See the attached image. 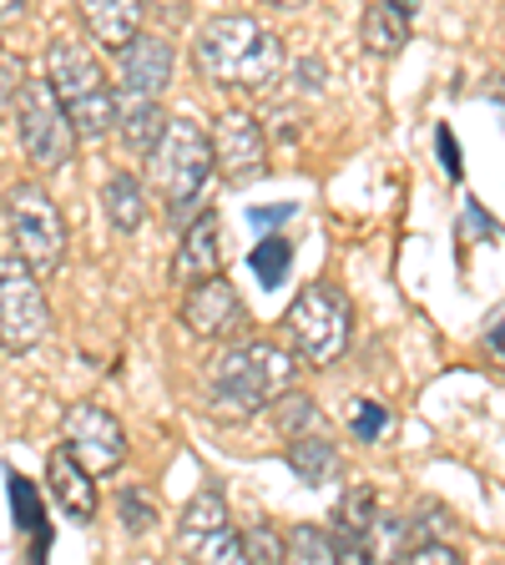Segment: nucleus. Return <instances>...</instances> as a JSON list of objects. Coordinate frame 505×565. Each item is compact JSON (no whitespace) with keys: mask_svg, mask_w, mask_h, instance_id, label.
I'll return each mask as SVG.
<instances>
[{"mask_svg":"<svg viewBox=\"0 0 505 565\" xmlns=\"http://www.w3.org/2000/svg\"><path fill=\"white\" fill-rule=\"evenodd\" d=\"M192 61L212 86L228 92H263L283 76V41L263 21L233 11V15H212L192 41Z\"/></svg>","mask_w":505,"mask_h":565,"instance_id":"nucleus-1","label":"nucleus"},{"mask_svg":"<svg viewBox=\"0 0 505 565\" xmlns=\"http://www.w3.org/2000/svg\"><path fill=\"white\" fill-rule=\"evenodd\" d=\"M294 384V359L278 343H228L208 369L202 409L218 424H243Z\"/></svg>","mask_w":505,"mask_h":565,"instance_id":"nucleus-2","label":"nucleus"},{"mask_svg":"<svg viewBox=\"0 0 505 565\" xmlns=\"http://www.w3.org/2000/svg\"><path fill=\"white\" fill-rule=\"evenodd\" d=\"M46 76L56 86L61 106H66L71 127L82 137H106L122 117V102L112 92V76L102 71L96 51L86 46L82 35H56L46 51Z\"/></svg>","mask_w":505,"mask_h":565,"instance_id":"nucleus-3","label":"nucleus"},{"mask_svg":"<svg viewBox=\"0 0 505 565\" xmlns=\"http://www.w3.org/2000/svg\"><path fill=\"white\" fill-rule=\"evenodd\" d=\"M218 172V152H212V131H202L198 121L172 117L157 137V147L147 152V188L162 198V207L172 217L198 212L208 177Z\"/></svg>","mask_w":505,"mask_h":565,"instance_id":"nucleus-4","label":"nucleus"},{"mask_svg":"<svg viewBox=\"0 0 505 565\" xmlns=\"http://www.w3.org/2000/svg\"><path fill=\"white\" fill-rule=\"evenodd\" d=\"M283 333H288V343H294V353L304 364L329 369L349 349L354 303L334 282H308L304 294L288 303V313H283Z\"/></svg>","mask_w":505,"mask_h":565,"instance_id":"nucleus-5","label":"nucleus"},{"mask_svg":"<svg viewBox=\"0 0 505 565\" xmlns=\"http://www.w3.org/2000/svg\"><path fill=\"white\" fill-rule=\"evenodd\" d=\"M11 117H15L21 152H25V162H31L35 172H61V167L71 162L82 131L71 127V117H66V106H61L56 86H51V76H31V82L21 86Z\"/></svg>","mask_w":505,"mask_h":565,"instance_id":"nucleus-6","label":"nucleus"},{"mask_svg":"<svg viewBox=\"0 0 505 565\" xmlns=\"http://www.w3.org/2000/svg\"><path fill=\"white\" fill-rule=\"evenodd\" d=\"M6 227H11L15 253L35 268V278H51L61 268V258H66V217L46 198V188L15 182L6 192Z\"/></svg>","mask_w":505,"mask_h":565,"instance_id":"nucleus-7","label":"nucleus"},{"mask_svg":"<svg viewBox=\"0 0 505 565\" xmlns=\"http://www.w3.org/2000/svg\"><path fill=\"white\" fill-rule=\"evenodd\" d=\"M46 333H51V303H46V294H41L35 268L21 253H15V258H0V349L31 353Z\"/></svg>","mask_w":505,"mask_h":565,"instance_id":"nucleus-8","label":"nucleus"},{"mask_svg":"<svg viewBox=\"0 0 505 565\" xmlns=\"http://www.w3.org/2000/svg\"><path fill=\"white\" fill-rule=\"evenodd\" d=\"M61 445L102 480V475L122 470V459H127V429H122V419L112 409H102V404H92V399H76L61 414Z\"/></svg>","mask_w":505,"mask_h":565,"instance_id":"nucleus-9","label":"nucleus"},{"mask_svg":"<svg viewBox=\"0 0 505 565\" xmlns=\"http://www.w3.org/2000/svg\"><path fill=\"white\" fill-rule=\"evenodd\" d=\"M177 318H182V329L192 333V339L202 343H228L243 333L248 323V308L243 298H238V288L228 278H198L188 282V294H182V308H177Z\"/></svg>","mask_w":505,"mask_h":565,"instance_id":"nucleus-10","label":"nucleus"},{"mask_svg":"<svg viewBox=\"0 0 505 565\" xmlns=\"http://www.w3.org/2000/svg\"><path fill=\"white\" fill-rule=\"evenodd\" d=\"M212 152H218V177L243 188L269 172V137H263L259 117L248 111H223L212 121Z\"/></svg>","mask_w":505,"mask_h":565,"instance_id":"nucleus-11","label":"nucleus"},{"mask_svg":"<svg viewBox=\"0 0 505 565\" xmlns=\"http://www.w3.org/2000/svg\"><path fill=\"white\" fill-rule=\"evenodd\" d=\"M117 66H122V86L127 96H162L172 86V41L167 35H147L137 31L127 46L117 51Z\"/></svg>","mask_w":505,"mask_h":565,"instance_id":"nucleus-12","label":"nucleus"},{"mask_svg":"<svg viewBox=\"0 0 505 565\" xmlns=\"http://www.w3.org/2000/svg\"><path fill=\"white\" fill-rule=\"evenodd\" d=\"M212 273H223V223H218V212H198L177 243V258H172V282L177 288H188L198 278H212Z\"/></svg>","mask_w":505,"mask_h":565,"instance_id":"nucleus-13","label":"nucleus"},{"mask_svg":"<svg viewBox=\"0 0 505 565\" xmlns=\"http://www.w3.org/2000/svg\"><path fill=\"white\" fill-rule=\"evenodd\" d=\"M46 490L56 494V505L71 520H92L96 515V475L66 445H56L46 455Z\"/></svg>","mask_w":505,"mask_h":565,"instance_id":"nucleus-14","label":"nucleus"},{"mask_svg":"<svg viewBox=\"0 0 505 565\" xmlns=\"http://www.w3.org/2000/svg\"><path fill=\"white\" fill-rule=\"evenodd\" d=\"M76 11H82V25H86V35H92L96 46L122 51L131 35L141 31L147 0H76Z\"/></svg>","mask_w":505,"mask_h":565,"instance_id":"nucleus-15","label":"nucleus"},{"mask_svg":"<svg viewBox=\"0 0 505 565\" xmlns=\"http://www.w3.org/2000/svg\"><path fill=\"white\" fill-rule=\"evenodd\" d=\"M228 525H233V520H228L223 490H218V484H208V490H198L188 505H182V520H177V545L198 555L202 545H208L212 535H223Z\"/></svg>","mask_w":505,"mask_h":565,"instance_id":"nucleus-16","label":"nucleus"},{"mask_svg":"<svg viewBox=\"0 0 505 565\" xmlns=\"http://www.w3.org/2000/svg\"><path fill=\"white\" fill-rule=\"evenodd\" d=\"M404 41H410V11H404L400 0L365 6V15H359V46L369 56H394V51H404Z\"/></svg>","mask_w":505,"mask_h":565,"instance_id":"nucleus-17","label":"nucleus"},{"mask_svg":"<svg viewBox=\"0 0 505 565\" xmlns=\"http://www.w3.org/2000/svg\"><path fill=\"white\" fill-rule=\"evenodd\" d=\"M283 459H288V470H294L304 484H324L344 470L339 449H334V439L324 435V429H304V435H294L288 445H283Z\"/></svg>","mask_w":505,"mask_h":565,"instance_id":"nucleus-18","label":"nucleus"},{"mask_svg":"<svg viewBox=\"0 0 505 565\" xmlns=\"http://www.w3.org/2000/svg\"><path fill=\"white\" fill-rule=\"evenodd\" d=\"M102 212H106V223L117 227V233H137L141 217H147V188H141V177H131V172L106 177Z\"/></svg>","mask_w":505,"mask_h":565,"instance_id":"nucleus-19","label":"nucleus"},{"mask_svg":"<svg viewBox=\"0 0 505 565\" xmlns=\"http://www.w3.org/2000/svg\"><path fill=\"white\" fill-rule=\"evenodd\" d=\"M117 127H122V141H127V152H131V157H147V152L157 147V137H162L167 117L152 106V96H131V106H122Z\"/></svg>","mask_w":505,"mask_h":565,"instance_id":"nucleus-20","label":"nucleus"},{"mask_svg":"<svg viewBox=\"0 0 505 565\" xmlns=\"http://www.w3.org/2000/svg\"><path fill=\"white\" fill-rule=\"evenodd\" d=\"M283 541H288V561H298V565L344 561V555H339V535H334V530H324V525H294Z\"/></svg>","mask_w":505,"mask_h":565,"instance_id":"nucleus-21","label":"nucleus"},{"mask_svg":"<svg viewBox=\"0 0 505 565\" xmlns=\"http://www.w3.org/2000/svg\"><path fill=\"white\" fill-rule=\"evenodd\" d=\"M273 424H278V435L283 439H294V435H304V429H314L318 424V404L308 399L304 388H283V394H273Z\"/></svg>","mask_w":505,"mask_h":565,"instance_id":"nucleus-22","label":"nucleus"},{"mask_svg":"<svg viewBox=\"0 0 505 565\" xmlns=\"http://www.w3.org/2000/svg\"><path fill=\"white\" fill-rule=\"evenodd\" d=\"M288 263H294V247H288V237L283 233H269L253 253H248V268L259 273L263 288H278L283 273H288Z\"/></svg>","mask_w":505,"mask_h":565,"instance_id":"nucleus-23","label":"nucleus"},{"mask_svg":"<svg viewBox=\"0 0 505 565\" xmlns=\"http://www.w3.org/2000/svg\"><path fill=\"white\" fill-rule=\"evenodd\" d=\"M243 555L248 561H259V565H273V561L288 555V541H283L273 525H253V530H243Z\"/></svg>","mask_w":505,"mask_h":565,"instance_id":"nucleus-24","label":"nucleus"},{"mask_svg":"<svg viewBox=\"0 0 505 565\" xmlns=\"http://www.w3.org/2000/svg\"><path fill=\"white\" fill-rule=\"evenodd\" d=\"M25 82H31L25 61L15 56V51H0V117H6V111H15V96H21Z\"/></svg>","mask_w":505,"mask_h":565,"instance_id":"nucleus-25","label":"nucleus"},{"mask_svg":"<svg viewBox=\"0 0 505 565\" xmlns=\"http://www.w3.org/2000/svg\"><path fill=\"white\" fill-rule=\"evenodd\" d=\"M385 424H389V414L379 409L375 399H359V404H354V414H349L354 439H379V435H385Z\"/></svg>","mask_w":505,"mask_h":565,"instance_id":"nucleus-26","label":"nucleus"},{"mask_svg":"<svg viewBox=\"0 0 505 565\" xmlns=\"http://www.w3.org/2000/svg\"><path fill=\"white\" fill-rule=\"evenodd\" d=\"M198 561H223V565H233V561H248V555H243V535H238V530L228 525L223 535H212V541L202 545V551H198Z\"/></svg>","mask_w":505,"mask_h":565,"instance_id":"nucleus-27","label":"nucleus"},{"mask_svg":"<svg viewBox=\"0 0 505 565\" xmlns=\"http://www.w3.org/2000/svg\"><path fill=\"white\" fill-rule=\"evenodd\" d=\"M122 520H127V530H131V535H147V530H152V520H157V510L152 505H147V500H141V494L137 490H127V494H122Z\"/></svg>","mask_w":505,"mask_h":565,"instance_id":"nucleus-28","label":"nucleus"},{"mask_svg":"<svg viewBox=\"0 0 505 565\" xmlns=\"http://www.w3.org/2000/svg\"><path fill=\"white\" fill-rule=\"evenodd\" d=\"M410 561L414 565H460V551L445 541H420V545H410Z\"/></svg>","mask_w":505,"mask_h":565,"instance_id":"nucleus-29","label":"nucleus"},{"mask_svg":"<svg viewBox=\"0 0 505 565\" xmlns=\"http://www.w3.org/2000/svg\"><path fill=\"white\" fill-rule=\"evenodd\" d=\"M11 500H15V520H21V530H31L35 520H41V510H35V494L21 475H11Z\"/></svg>","mask_w":505,"mask_h":565,"instance_id":"nucleus-30","label":"nucleus"},{"mask_svg":"<svg viewBox=\"0 0 505 565\" xmlns=\"http://www.w3.org/2000/svg\"><path fill=\"white\" fill-rule=\"evenodd\" d=\"M485 343H491V349L505 359V298L491 308V313H485Z\"/></svg>","mask_w":505,"mask_h":565,"instance_id":"nucleus-31","label":"nucleus"},{"mask_svg":"<svg viewBox=\"0 0 505 565\" xmlns=\"http://www.w3.org/2000/svg\"><path fill=\"white\" fill-rule=\"evenodd\" d=\"M248 217H253L259 227H273V223H283V217H294V207H288V202H283V207H253Z\"/></svg>","mask_w":505,"mask_h":565,"instance_id":"nucleus-32","label":"nucleus"},{"mask_svg":"<svg viewBox=\"0 0 505 565\" xmlns=\"http://www.w3.org/2000/svg\"><path fill=\"white\" fill-rule=\"evenodd\" d=\"M440 162H445L450 177H460V157H455V137L450 131H440Z\"/></svg>","mask_w":505,"mask_h":565,"instance_id":"nucleus-33","label":"nucleus"},{"mask_svg":"<svg viewBox=\"0 0 505 565\" xmlns=\"http://www.w3.org/2000/svg\"><path fill=\"white\" fill-rule=\"evenodd\" d=\"M25 15V0H0V25H15Z\"/></svg>","mask_w":505,"mask_h":565,"instance_id":"nucleus-34","label":"nucleus"},{"mask_svg":"<svg viewBox=\"0 0 505 565\" xmlns=\"http://www.w3.org/2000/svg\"><path fill=\"white\" fill-rule=\"evenodd\" d=\"M273 6H288V11H294V6H304V0H273Z\"/></svg>","mask_w":505,"mask_h":565,"instance_id":"nucleus-35","label":"nucleus"},{"mask_svg":"<svg viewBox=\"0 0 505 565\" xmlns=\"http://www.w3.org/2000/svg\"><path fill=\"white\" fill-rule=\"evenodd\" d=\"M400 6H404V11H414V0H400Z\"/></svg>","mask_w":505,"mask_h":565,"instance_id":"nucleus-36","label":"nucleus"}]
</instances>
